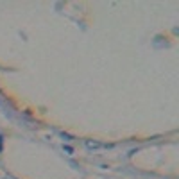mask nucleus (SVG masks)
<instances>
[{"label":"nucleus","mask_w":179,"mask_h":179,"mask_svg":"<svg viewBox=\"0 0 179 179\" xmlns=\"http://www.w3.org/2000/svg\"><path fill=\"white\" fill-rule=\"evenodd\" d=\"M86 147H88V149H100V147H102V143H99V142H92V140H88V142H86Z\"/></svg>","instance_id":"f257e3e1"},{"label":"nucleus","mask_w":179,"mask_h":179,"mask_svg":"<svg viewBox=\"0 0 179 179\" xmlns=\"http://www.w3.org/2000/svg\"><path fill=\"white\" fill-rule=\"evenodd\" d=\"M64 150H66L68 154H72V152H73V149H72V147H64Z\"/></svg>","instance_id":"f03ea898"}]
</instances>
